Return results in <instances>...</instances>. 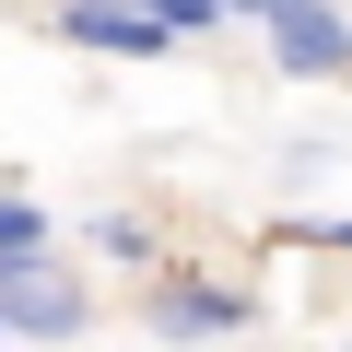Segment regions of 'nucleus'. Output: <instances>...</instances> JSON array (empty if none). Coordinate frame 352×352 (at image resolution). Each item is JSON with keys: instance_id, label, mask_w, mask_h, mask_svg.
<instances>
[{"instance_id": "1", "label": "nucleus", "mask_w": 352, "mask_h": 352, "mask_svg": "<svg viewBox=\"0 0 352 352\" xmlns=\"http://www.w3.org/2000/svg\"><path fill=\"white\" fill-rule=\"evenodd\" d=\"M0 329H24V340H71V329H82V294H71L36 247H12V258H0Z\"/></svg>"}, {"instance_id": "3", "label": "nucleus", "mask_w": 352, "mask_h": 352, "mask_svg": "<svg viewBox=\"0 0 352 352\" xmlns=\"http://www.w3.org/2000/svg\"><path fill=\"white\" fill-rule=\"evenodd\" d=\"M59 36H71V47H118V59H164V47H176L164 24L118 12V0H71V12H59Z\"/></svg>"}, {"instance_id": "5", "label": "nucleus", "mask_w": 352, "mask_h": 352, "mask_svg": "<svg viewBox=\"0 0 352 352\" xmlns=\"http://www.w3.org/2000/svg\"><path fill=\"white\" fill-rule=\"evenodd\" d=\"M118 12H141V24H164V36H212V24H223L212 0H118Z\"/></svg>"}, {"instance_id": "4", "label": "nucleus", "mask_w": 352, "mask_h": 352, "mask_svg": "<svg viewBox=\"0 0 352 352\" xmlns=\"http://www.w3.org/2000/svg\"><path fill=\"white\" fill-rule=\"evenodd\" d=\"M153 329H176V340H188V329H247V305L212 294V282H164L153 294Z\"/></svg>"}, {"instance_id": "2", "label": "nucleus", "mask_w": 352, "mask_h": 352, "mask_svg": "<svg viewBox=\"0 0 352 352\" xmlns=\"http://www.w3.org/2000/svg\"><path fill=\"white\" fill-rule=\"evenodd\" d=\"M270 47H282V71H305V82L352 71V24L329 12V0H270Z\"/></svg>"}, {"instance_id": "6", "label": "nucleus", "mask_w": 352, "mask_h": 352, "mask_svg": "<svg viewBox=\"0 0 352 352\" xmlns=\"http://www.w3.org/2000/svg\"><path fill=\"white\" fill-rule=\"evenodd\" d=\"M12 247H47V212L36 200H0V258H12Z\"/></svg>"}, {"instance_id": "7", "label": "nucleus", "mask_w": 352, "mask_h": 352, "mask_svg": "<svg viewBox=\"0 0 352 352\" xmlns=\"http://www.w3.org/2000/svg\"><path fill=\"white\" fill-rule=\"evenodd\" d=\"M294 235H305V247H352V223H294Z\"/></svg>"}]
</instances>
